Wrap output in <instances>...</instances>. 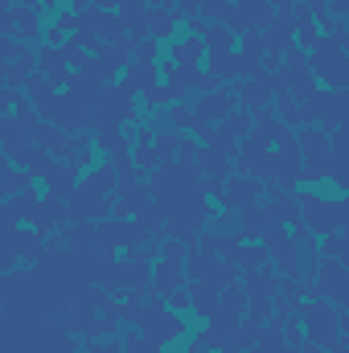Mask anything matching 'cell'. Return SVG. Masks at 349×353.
Returning a JSON list of instances; mask_svg holds the SVG:
<instances>
[{"label":"cell","mask_w":349,"mask_h":353,"mask_svg":"<svg viewBox=\"0 0 349 353\" xmlns=\"http://www.w3.org/2000/svg\"><path fill=\"white\" fill-rule=\"evenodd\" d=\"M239 107H243V103H239V90L218 87V90H210V94H201L193 111H197V123H210V128H214V123H222V119H226L230 111H239Z\"/></svg>","instance_id":"4"},{"label":"cell","mask_w":349,"mask_h":353,"mask_svg":"<svg viewBox=\"0 0 349 353\" xmlns=\"http://www.w3.org/2000/svg\"><path fill=\"white\" fill-rule=\"evenodd\" d=\"M62 33H66V29H62V25L54 21V25L46 29V46H58V50H62Z\"/></svg>","instance_id":"22"},{"label":"cell","mask_w":349,"mask_h":353,"mask_svg":"<svg viewBox=\"0 0 349 353\" xmlns=\"http://www.w3.org/2000/svg\"><path fill=\"white\" fill-rule=\"evenodd\" d=\"M267 263H271V251H267V247L243 243V251H239V267H243V271H263Z\"/></svg>","instance_id":"16"},{"label":"cell","mask_w":349,"mask_h":353,"mask_svg":"<svg viewBox=\"0 0 349 353\" xmlns=\"http://www.w3.org/2000/svg\"><path fill=\"white\" fill-rule=\"evenodd\" d=\"M300 210H304V226L312 234H333L337 226H346L341 218V201H325L321 193H300Z\"/></svg>","instance_id":"3"},{"label":"cell","mask_w":349,"mask_h":353,"mask_svg":"<svg viewBox=\"0 0 349 353\" xmlns=\"http://www.w3.org/2000/svg\"><path fill=\"white\" fill-rule=\"evenodd\" d=\"M271 4H275V12H292L296 8V0H271Z\"/></svg>","instance_id":"24"},{"label":"cell","mask_w":349,"mask_h":353,"mask_svg":"<svg viewBox=\"0 0 349 353\" xmlns=\"http://www.w3.org/2000/svg\"><path fill=\"white\" fill-rule=\"evenodd\" d=\"M189 296H193V316L197 321H210L222 304V288H214V283H189Z\"/></svg>","instance_id":"10"},{"label":"cell","mask_w":349,"mask_h":353,"mask_svg":"<svg viewBox=\"0 0 349 353\" xmlns=\"http://www.w3.org/2000/svg\"><path fill=\"white\" fill-rule=\"evenodd\" d=\"M230 152H222V148H214V144H206L201 152H197V165H201V173L206 176H230V161H226Z\"/></svg>","instance_id":"14"},{"label":"cell","mask_w":349,"mask_h":353,"mask_svg":"<svg viewBox=\"0 0 349 353\" xmlns=\"http://www.w3.org/2000/svg\"><path fill=\"white\" fill-rule=\"evenodd\" d=\"M329 12L333 17H349V0H329Z\"/></svg>","instance_id":"23"},{"label":"cell","mask_w":349,"mask_h":353,"mask_svg":"<svg viewBox=\"0 0 349 353\" xmlns=\"http://www.w3.org/2000/svg\"><path fill=\"white\" fill-rule=\"evenodd\" d=\"M136 99H140V94H132L123 83L107 87V90H103V99H99V107H94V128H99V132H119L128 119H136V115H140Z\"/></svg>","instance_id":"2"},{"label":"cell","mask_w":349,"mask_h":353,"mask_svg":"<svg viewBox=\"0 0 349 353\" xmlns=\"http://www.w3.org/2000/svg\"><path fill=\"white\" fill-rule=\"evenodd\" d=\"M25 189H33V173H29V169H12V165H4L0 193H4V197H21Z\"/></svg>","instance_id":"15"},{"label":"cell","mask_w":349,"mask_h":353,"mask_svg":"<svg viewBox=\"0 0 349 353\" xmlns=\"http://www.w3.org/2000/svg\"><path fill=\"white\" fill-rule=\"evenodd\" d=\"M263 337V325H255V321H243L239 329H235V337H230V345L235 350H255Z\"/></svg>","instance_id":"17"},{"label":"cell","mask_w":349,"mask_h":353,"mask_svg":"<svg viewBox=\"0 0 349 353\" xmlns=\"http://www.w3.org/2000/svg\"><path fill=\"white\" fill-rule=\"evenodd\" d=\"M304 321V337L321 350H337L341 345V312L329 304V300H312V304H300L296 312Z\"/></svg>","instance_id":"1"},{"label":"cell","mask_w":349,"mask_h":353,"mask_svg":"<svg viewBox=\"0 0 349 353\" xmlns=\"http://www.w3.org/2000/svg\"><path fill=\"white\" fill-rule=\"evenodd\" d=\"M41 185H46V197H62V201H66V197H74V193H79V185H83V181H79V169L66 161V165H58L54 173L46 176Z\"/></svg>","instance_id":"8"},{"label":"cell","mask_w":349,"mask_h":353,"mask_svg":"<svg viewBox=\"0 0 349 353\" xmlns=\"http://www.w3.org/2000/svg\"><path fill=\"white\" fill-rule=\"evenodd\" d=\"M157 58H161V41H157V37H144V41H136V54H132V62H148V66H157Z\"/></svg>","instance_id":"19"},{"label":"cell","mask_w":349,"mask_h":353,"mask_svg":"<svg viewBox=\"0 0 349 353\" xmlns=\"http://www.w3.org/2000/svg\"><path fill=\"white\" fill-rule=\"evenodd\" d=\"M255 197H263V181H255V176H230L226 193L218 201H222V210H247V205H255Z\"/></svg>","instance_id":"6"},{"label":"cell","mask_w":349,"mask_h":353,"mask_svg":"<svg viewBox=\"0 0 349 353\" xmlns=\"http://www.w3.org/2000/svg\"><path fill=\"white\" fill-rule=\"evenodd\" d=\"M271 94H275V83H271V74H267L263 66H259L255 79L239 83V103H243L247 111H263V107H271Z\"/></svg>","instance_id":"7"},{"label":"cell","mask_w":349,"mask_h":353,"mask_svg":"<svg viewBox=\"0 0 349 353\" xmlns=\"http://www.w3.org/2000/svg\"><path fill=\"white\" fill-rule=\"evenodd\" d=\"M169 99H173V90L161 87V83H157L152 90H144V107H161V103H169Z\"/></svg>","instance_id":"20"},{"label":"cell","mask_w":349,"mask_h":353,"mask_svg":"<svg viewBox=\"0 0 349 353\" xmlns=\"http://www.w3.org/2000/svg\"><path fill=\"white\" fill-rule=\"evenodd\" d=\"M185 279H189L185 275V255H161V259H152V296L169 300Z\"/></svg>","instance_id":"5"},{"label":"cell","mask_w":349,"mask_h":353,"mask_svg":"<svg viewBox=\"0 0 349 353\" xmlns=\"http://www.w3.org/2000/svg\"><path fill=\"white\" fill-rule=\"evenodd\" d=\"M83 350H87V353H128L123 345H115V341H99V337L83 341Z\"/></svg>","instance_id":"21"},{"label":"cell","mask_w":349,"mask_h":353,"mask_svg":"<svg viewBox=\"0 0 349 353\" xmlns=\"http://www.w3.org/2000/svg\"><path fill=\"white\" fill-rule=\"evenodd\" d=\"M177 25H181V12L177 8H152V21H148V29H152V37L161 41H177L181 33H177Z\"/></svg>","instance_id":"13"},{"label":"cell","mask_w":349,"mask_h":353,"mask_svg":"<svg viewBox=\"0 0 349 353\" xmlns=\"http://www.w3.org/2000/svg\"><path fill=\"white\" fill-rule=\"evenodd\" d=\"M169 62H206V37L201 33H181L177 41H169Z\"/></svg>","instance_id":"9"},{"label":"cell","mask_w":349,"mask_h":353,"mask_svg":"<svg viewBox=\"0 0 349 353\" xmlns=\"http://www.w3.org/2000/svg\"><path fill=\"white\" fill-rule=\"evenodd\" d=\"M123 87L132 90V94L152 90L157 87V66H148V62H132V66L123 70Z\"/></svg>","instance_id":"12"},{"label":"cell","mask_w":349,"mask_h":353,"mask_svg":"<svg viewBox=\"0 0 349 353\" xmlns=\"http://www.w3.org/2000/svg\"><path fill=\"white\" fill-rule=\"evenodd\" d=\"M346 29H349V17H346Z\"/></svg>","instance_id":"25"},{"label":"cell","mask_w":349,"mask_h":353,"mask_svg":"<svg viewBox=\"0 0 349 353\" xmlns=\"http://www.w3.org/2000/svg\"><path fill=\"white\" fill-rule=\"evenodd\" d=\"M247 279V292H251V300H275V288H279V275L271 271V267H263V271H243Z\"/></svg>","instance_id":"11"},{"label":"cell","mask_w":349,"mask_h":353,"mask_svg":"<svg viewBox=\"0 0 349 353\" xmlns=\"http://www.w3.org/2000/svg\"><path fill=\"white\" fill-rule=\"evenodd\" d=\"M169 128L173 132H193L197 128V111H189L185 103H173L169 107Z\"/></svg>","instance_id":"18"}]
</instances>
